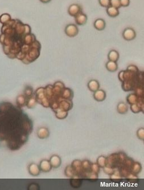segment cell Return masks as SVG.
<instances>
[{"label": "cell", "mask_w": 144, "mask_h": 190, "mask_svg": "<svg viewBox=\"0 0 144 190\" xmlns=\"http://www.w3.org/2000/svg\"><path fill=\"white\" fill-rule=\"evenodd\" d=\"M32 120L10 102L0 103V143L12 151L21 149L33 130Z\"/></svg>", "instance_id": "1"}, {"label": "cell", "mask_w": 144, "mask_h": 190, "mask_svg": "<svg viewBox=\"0 0 144 190\" xmlns=\"http://www.w3.org/2000/svg\"><path fill=\"white\" fill-rule=\"evenodd\" d=\"M64 32L68 37H74L76 36L79 33V29L76 25L73 23H70L65 27Z\"/></svg>", "instance_id": "2"}, {"label": "cell", "mask_w": 144, "mask_h": 190, "mask_svg": "<svg viewBox=\"0 0 144 190\" xmlns=\"http://www.w3.org/2000/svg\"><path fill=\"white\" fill-rule=\"evenodd\" d=\"M122 35V37L126 41H132L136 37V33L133 28L126 27L123 30Z\"/></svg>", "instance_id": "3"}, {"label": "cell", "mask_w": 144, "mask_h": 190, "mask_svg": "<svg viewBox=\"0 0 144 190\" xmlns=\"http://www.w3.org/2000/svg\"><path fill=\"white\" fill-rule=\"evenodd\" d=\"M81 11H82V8L79 4H72L70 5V6L68 8V13L71 17H75Z\"/></svg>", "instance_id": "4"}, {"label": "cell", "mask_w": 144, "mask_h": 190, "mask_svg": "<svg viewBox=\"0 0 144 190\" xmlns=\"http://www.w3.org/2000/svg\"><path fill=\"white\" fill-rule=\"evenodd\" d=\"M140 96L136 94H130L128 97L126 98V101L128 103H129L130 105L133 104H136L139 103L142 104V100L141 99Z\"/></svg>", "instance_id": "5"}, {"label": "cell", "mask_w": 144, "mask_h": 190, "mask_svg": "<svg viewBox=\"0 0 144 190\" xmlns=\"http://www.w3.org/2000/svg\"><path fill=\"white\" fill-rule=\"evenodd\" d=\"M28 171L30 175L33 176H37L41 173V170L38 164L31 163L28 166Z\"/></svg>", "instance_id": "6"}, {"label": "cell", "mask_w": 144, "mask_h": 190, "mask_svg": "<svg viewBox=\"0 0 144 190\" xmlns=\"http://www.w3.org/2000/svg\"><path fill=\"white\" fill-rule=\"evenodd\" d=\"M87 19H88L87 16L85 13H83L82 11L75 17V23L77 25L80 26L85 25L87 22Z\"/></svg>", "instance_id": "7"}, {"label": "cell", "mask_w": 144, "mask_h": 190, "mask_svg": "<svg viewBox=\"0 0 144 190\" xmlns=\"http://www.w3.org/2000/svg\"><path fill=\"white\" fill-rule=\"evenodd\" d=\"M49 162L51 165L52 168H57L59 167L62 164V159L57 155H53L50 158Z\"/></svg>", "instance_id": "8"}, {"label": "cell", "mask_w": 144, "mask_h": 190, "mask_svg": "<svg viewBox=\"0 0 144 190\" xmlns=\"http://www.w3.org/2000/svg\"><path fill=\"white\" fill-rule=\"evenodd\" d=\"M41 171L43 172H48L51 170L52 166L49 160H41L39 165Z\"/></svg>", "instance_id": "9"}, {"label": "cell", "mask_w": 144, "mask_h": 190, "mask_svg": "<svg viewBox=\"0 0 144 190\" xmlns=\"http://www.w3.org/2000/svg\"><path fill=\"white\" fill-rule=\"evenodd\" d=\"M93 98L97 102H103L106 98V93L103 90H97L94 92Z\"/></svg>", "instance_id": "10"}, {"label": "cell", "mask_w": 144, "mask_h": 190, "mask_svg": "<svg viewBox=\"0 0 144 190\" xmlns=\"http://www.w3.org/2000/svg\"><path fill=\"white\" fill-rule=\"evenodd\" d=\"M50 135V131L48 130V129L44 127H42L38 129L37 130V136L38 137L41 139H44L46 138H48Z\"/></svg>", "instance_id": "11"}, {"label": "cell", "mask_w": 144, "mask_h": 190, "mask_svg": "<svg viewBox=\"0 0 144 190\" xmlns=\"http://www.w3.org/2000/svg\"><path fill=\"white\" fill-rule=\"evenodd\" d=\"M93 26L96 30L101 31L105 29L106 27V23L104 19H96L93 23Z\"/></svg>", "instance_id": "12"}, {"label": "cell", "mask_w": 144, "mask_h": 190, "mask_svg": "<svg viewBox=\"0 0 144 190\" xmlns=\"http://www.w3.org/2000/svg\"><path fill=\"white\" fill-rule=\"evenodd\" d=\"M87 86L91 91L94 93L95 91L100 89V83L99 81L96 79H91L88 83Z\"/></svg>", "instance_id": "13"}, {"label": "cell", "mask_w": 144, "mask_h": 190, "mask_svg": "<svg viewBox=\"0 0 144 190\" xmlns=\"http://www.w3.org/2000/svg\"><path fill=\"white\" fill-rule=\"evenodd\" d=\"M106 11L109 17L114 18L117 17L120 15V11L117 8H115L112 6H109L107 8Z\"/></svg>", "instance_id": "14"}, {"label": "cell", "mask_w": 144, "mask_h": 190, "mask_svg": "<svg viewBox=\"0 0 144 190\" xmlns=\"http://www.w3.org/2000/svg\"><path fill=\"white\" fill-rule=\"evenodd\" d=\"M105 67L108 71L110 72H115L117 71L118 69V65L117 62L109 60L105 64Z\"/></svg>", "instance_id": "15"}, {"label": "cell", "mask_w": 144, "mask_h": 190, "mask_svg": "<svg viewBox=\"0 0 144 190\" xmlns=\"http://www.w3.org/2000/svg\"><path fill=\"white\" fill-rule=\"evenodd\" d=\"M120 58V54L116 50H111L108 53V58L109 61H112L115 62H117Z\"/></svg>", "instance_id": "16"}, {"label": "cell", "mask_w": 144, "mask_h": 190, "mask_svg": "<svg viewBox=\"0 0 144 190\" xmlns=\"http://www.w3.org/2000/svg\"><path fill=\"white\" fill-rule=\"evenodd\" d=\"M128 106L124 102L118 103L117 106V110L120 114H125L128 111Z\"/></svg>", "instance_id": "17"}, {"label": "cell", "mask_w": 144, "mask_h": 190, "mask_svg": "<svg viewBox=\"0 0 144 190\" xmlns=\"http://www.w3.org/2000/svg\"><path fill=\"white\" fill-rule=\"evenodd\" d=\"M16 106L19 108H22L26 106V99L23 94L19 95L16 98Z\"/></svg>", "instance_id": "18"}, {"label": "cell", "mask_w": 144, "mask_h": 190, "mask_svg": "<svg viewBox=\"0 0 144 190\" xmlns=\"http://www.w3.org/2000/svg\"><path fill=\"white\" fill-rule=\"evenodd\" d=\"M37 102L35 98V95L29 98L26 101V106L28 108H33L35 106Z\"/></svg>", "instance_id": "19"}, {"label": "cell", "mask_w": 144, "mask_h": 190, "mask_svg": "<svg viewBox=\"0 0 144 190\" xmlns=\"http://www.w3.org/2000/svg\"><path fill=\"white\" fill-rule=\"evenodd\" d=\"M34 94V92L33 87L29 85L26 86L24 89V92H23V95L25 97L26 101V99H27L33 96Z\"/></svg>", "instance_id": "20"}, {"label": "cell", "mask_w": 144, "mask_h": 190, "mask_svg": "<svg viewBox=\"0 0 144 190\" xmlns=\"http://www.w3.org/2000/svg\"><path fill=\"white\" fill-rule=\"evenodd\" d=\"M11 19V16L8 13H4L0 16V23L4 25L7 23Z\"/></svg>", "instance_id": "21"}, {"label": "cell", "mask_w": 144, "mask_h": 190, "mask_svg": "<svg viewBox=\"0 0 144 190\" xmlns=\"http://www.w3.org/2000/svg\"><path fill=\"white\" fill-rule=\"evenodd\" d=\"M96 163L99 165L100 168H104L107 164V158L104 156L98 157Z\"/></svg>", "instance_id": "22"}, {"label": "cell", "mask_w": 144, "mask_h": 190, "mask_svg": "<svg viewBox=\"0 0 144 190\" xmlns=\"http://www.w3.org/2000/svg\"><path fill=\"white\" fill-rule=\"evenodd\" d=\"M142 106H143V105H141V104L139 103L131 104L130 108L131 111L134 113H138L143 110V108H142Z\"/></svg>", "instance_id": "23"}, {"label": "cell", "mask_w": 144, "mask_h": 190, "mask_svg": "<svg viewBox=\"0 0 144 190\" xmlns=\"http://www.w3.org/2000/svg\"><path fill=\"white\" fill-rule=\"evenodd\" d=\"M65 174L70 178L74 177L75 176V173H74V170L72 169V167L71 166H68L66 168L65 170Z\"/></svg>", "instance_id": "24"}, {"label": "cell", "mask_w": 144, "mask_h": 190, "mask_svg": "<svg viewBox=\"0 0 144 190\" xmlns=\"http://www.w3.org/2000/svg\"><path fill=\"white\" fill-rule=\"evenodd\" d=\"M110 6L119 9L121 7L120 0H110Z\"/></svg>", "instance_id": "25"}, {"label": "cell", "mask_w": 144, "mask_h": 190, "mask_svg": "<svg viewBox=\"0 0 144 190\" xmlns=\"http://www.w3.org/2000/svg\"><path fill=\"white\" fill-rule=\"evenodd\" d=\"M100 5L103 8H107L110 6V0H99Z\"/></svg>", "instance_id": "26"}, {"label": "cell", "mask_w": 144, "mask_h": 190, "mask_svg": "<svg viewBox=\"0 0 144 190\" xmlns=\"http://www.w3.org/2000/svg\"><path fill=\"white\" fill-rule=\"evenodd\" d=\"M137 136L141 140H144V128H141L137 131Z\"/></svg>", "instance_id": "27"}, {"label": "cell", "mask_w": 144, "mask_h": 190, "mask_svg": "<svg viewBox=\"0 0 144 190\" xmlns=\"http://www.w3.org/2000/svg\"><path fill=\"white\" fill-rule=\"evenodd\" d=\"M121 6L122 7H127L130 5V0H120Z\"/></svg>", "instance_id": "28"}, {"label": "cell", "mask_w": 144, "mask_h": 190, "mask_svg": "<svg viewBox=\"0 0 144 190\" xmlns=\"http://www.w3.org/2000/svg\"><path fill=\"white\" fill-rule=\"evenodd\" d=\"M40 1H41V2H42V3H44V4H47V3H48V2H50L51 0H39Z\"/></svg>", "instance_id": "29"}]
</instances>
